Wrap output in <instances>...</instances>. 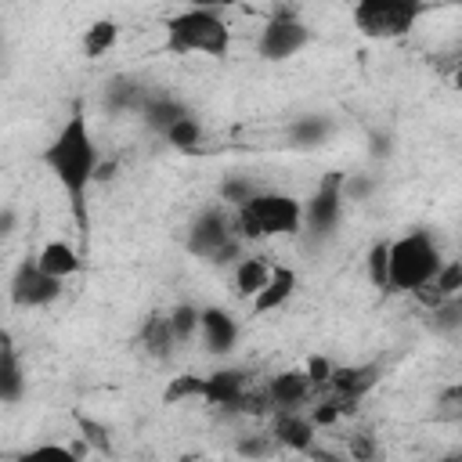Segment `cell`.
<instances>
[{"label": "cell", "mask_w": 462, "mask_h": 462, "mask_svg": "<svg viewBox=\"0 0 462 462\" xmlns=\"http://www.w3.org/2000/svg\"><path fill=\"white\" fill-rule=\"evenodd\" d=\"M43 166L61 184V191L69 199V213H72V227H76L79 249L87 253L90 249V188L101 177V152L94 144L87 112H83L79 101L72 105V112L65 116L61 130L43 148Z\"/></svg>", "instance_id": "1"}, {"label": "cell", "mask_w": 462, "mask_h": 462, "mask_svg": "<svg viewBox=\"0 0 462 462\" xmlns=\"http://www.w3.org/2000/svg\"><path fill=\"white\" fill-rule=\"evenodd\" d=\"M166 51L224 58L231 51V29L224 14L213 7H184L173 18H166Z\"/></svg>", "instance_id": "2"}, {"label": "cell", "mask_w": 462, "mask_h": 462, "mask_svg": "<svg viewBox=\"0 0 462 462\" xmlns=\"http://www.w3.org/2000/svg\"><path fill=\"white\" fill-rule=\"evenodd\" d=\"M235 227L242 238H278V235H296L303 227V202L282 191H256L249 202L235 209Z\"/></svg>", "instance_id": "3"}, {"label": "cell", "mask_w": 462, "mask_h": 462, "mask_svg": "<svg viewBox=\"0 0 462 462\" xmlns=\"http://www.w3.org/2000/svg\"><path fill=\"white\" fill-rule=\"evenodd\" d=\"M444 256L426 231H408L390 242V292H411L440 271Z\"/></svg>", "instance_id": "4"}, {"label": "cell", "mask_w": 462, "mask_h": 462, "mask_svg": "<svg viewBox=\"0 0 462 462\" xmlns=\"http://www.w3.org/2000/svg\"><path fill=\"white\" fill-rule=\"evenodd\" d=\"M235 213L227 217L224 206H209L202 209L191 227H188V253L209 263H227L231 256H238V235H235Z\"/></svg>", "instance_id": "5"}, {"label": "cell", "mask_w": 462, "mask_h": 462, "mask_svg": "<svg viewBox=\"0 0 462 462\" xmlns=\"http://www.w3.org/2000/svg\"><path fill=\"white\" fill-rule=\"evenodd\" d=\"M422 7L408 0H357L354 4V25L368 40H397L408 36L419 22Z\"/></svg>", "instance_id": "6"}, {"label": "cell", "mask_w": 462, "mask_h": 462, "mask_svg": "<svg viewBox=\"0 0 462 462\" xmlns=\"http://www.w3.org/2000/svg\"><path fill=\"white\" fill-rule=\"evenodd\" d=\"M343 180H346V173L328 170V173L318 180V188L310 191V199L303 202V227L310 231L314 242L332 238L336 227H339V220H343V206H346Z\"/></svg>", "instance_id": "7"}, {"label": "cell", "mask_w": 462, "mask_h": 462, "mask_svg": "<svg viewBox=\"0 0 462 462\" xmlns=\"http://www.w3.org/2000/svg\"><path fill=\"white\" fill-rule=\"evenodd\" d=\"M307 43H310L307 22H303L292 7H278V11L263 22V29H260V36H256V54H260L263 61H285V58L300 54Z\"/></svg>", "instance_id": "8"}, {"label": "cell", "mask_w": 462, "mask_h": 462, "mask_svg": "<svg viewBox=\"0 0 462 462\" xmlns=\"http://www.w3.org/2000/svg\"><path fill=\"white\" fill-rule=\"evenodd\" d=\"M61 289H65V278L47 274V271L40 267L36 256L22 260V263L14 267V274H11V282H7V296H11V303H14V307H25V310L54 303V300L61 296Z\"/></svg>", "instance_id": "9"}, {"label": "cell", "mask_w": 462, "mask_h": 462, "mask_svg": "<svg viewBox=\"0 0 462 462\" xmlns=\"http://www.w3.org/2000/svg\"><path fill=\"white\" fill-rule=\"evenodd\" d=\"M249 390V372L245 368H217L202 375V401L224 411H238L242 397Z\"/></svg>", "instance_id": "10"}, {"label": "cell", "mask_w": 462, "mask_h": 462, "mask_svg": "<svg viewBox=\"0 0 462 462\" xmlns=\"http://www.w3.org/2000/svg\"><path fill=\"white\" fill-rule=\"evenodd\" d=\"M199 332L209 354H231L238 343V325L224 307H202L199 310Z\"/></svg>", "instance_id": "11"}, {"label": "cell", "mask_w": 462, "mask_h": 462, "mask_svg": "<svg viewBox=\"0 0 462 462\" xmlns=\"http://www.w3.org/2000/svg\"><path fill=\"white\" fill-rule=\"evenodd\" d=\"M267 390H271V401H274V408H285V411H300V404L310 397L314 383H310L307 368H289V372H278V375L267 383Z\"/></svg>", "instance_id": "12"}, {"label": "cell", "mask_w": 462, "mask_h": 462, "mask_svg": "<svg viewBox=\"0 0 462 462\" xmlns=\"http://www.w3.org/2000/svg\"><path fill=\"white\" fill-rule=\"evenodd\" d=\"M141 350L155 361H166L173 350H177V336H173V325H170V314L166 310H155L141 321V336H137Z\"/></svg>", "instance_id": "13"}, {"label": "cell", "mask_w": 462, "mask_h": 462, "mask_svg": "<svg viewBox=\"0 0 462 462\" xmlns=\"http://www.w3.org/2000/svg\"><path fill=\"white\" fill-rule=\"evenodd\" d=\"M274 440L282 444V448H289V451H303V455H310L314 451V422L310 419H303L300 411H285V408H278V419H274Z\"/></svg>", "instance_id": "14"}, {"label": "cell", "mask_w": 462, "mask_h": 462, "mask_svg": "<svg viewBox=\"0 0 462 462\" xmlns=\"http://www.w3.org/2000/svg\"><path fill=\"white\" fill-rule=\"evenodd\" d=\"M22 393H25V372H22V361H18L11 332H4L0 336V401L4 404H18Z\"/></svg>", "instance_id": "15"}, {"label": "cell", "mask_w": 462, "mask_h": 462, "mask_svg": "<svg viewBox=\"0 0 462 462\" xmlns=\"http://www.w3.org/2000/svg\"><path fill=\"white\" fill-rule=\"evenodd\" d=\"M379 375H383L379 365H343V368L332 372L328 390H332L336 397H354V401H361V397L379 383Z\"/></svg>", "instance_id": "16"}, {"label": "cell", "mask_w": 462, "mask_h": 462, "mask_svg": "<svg viewBox=\"0 0 462 462\" xmlns=\"http://www.w3.org/2000/svg\"><path fill=\"white\" fill-rule=\"evenodd\" d=\"M36 260H40V267H43L47 274L72 278V274H79V271H83L87 253H83V249H76V245H69V242H61V238H54V242H43V249L36 253Z\"/></svg>", "instance_id": "17"}, {"label": "cell", "mask_w": 462, "mask_h": 462, "mask_svg": "<svg viewBox=\"0 0 462 462\" xmlns=\"http://www.w3.org/2000/svg\"><path fill=\"white\" fill-rule=\"evenodd\" d=\"M292 292H296V271L292 267H274L271 271V278H267V285L253 296V310L256 314H271V310H282L289 300H292Z\"/></svg>", "instance_id": "18"}, {"label": "cell", "mask_w": 462, "mask_h": 462, "mask_svg": "<svg viewBox=\"0 0 462 462\" xmlns=\"http://www.w3.org/2000/svg\"><path fill=\"white\" fill-rule=\"evenodd\" d=\"M155 90H148L141 79H134V76H116V79H108V87H105V108H116V112H141L144 108V101L152 97Z\"/></svg>", "instance_id": "19"}, {"label": "cell", "mask_w": 462, "mask_h": 462, "mask_svg": "<svg viewBox=\"0 0 462 462\" xmlns=\"http://www.w3.org/2000/svg\"><path fill=\"white\" fill-rule=\"evenodd\" d=\"M141 116H144V123H148L155 134H166V130H170L177 119L191 116V108H188L180 97H173V94H152V97L144 101Z\"/></svg>", "instance_id": "20"}, {"label": "cell", "mask_w": 462, "mask_h": 462, "mask_svg": "<svg viewBox=\"0 0 462 462\" xmlns=\"http://www.w3.org/2000/svg\"><path fill=\"white\" fill-rule=\"evenodd\" d=\"M336 123L328 116H300L289 123V141L292 148H321L332 137Z\"/></svg>", "instance_id": "21"}, {"label": "cell", "mask_w": 462, "mask_h": 462, "mask_svg": "<svg viewBox=\"0 0 462 462\" xmlns=\"http://www.w3.org/2000/svg\"><path fill=\"white\" fill-rule=\"evenodd\" d=\"M271 271H274V267H271L263 256H242V260L235 263V289H238V296L253 300V296L267 285Z\"/></svg>", "instance_id": "22"}, {"label": "cell", "mask_w": 462, "mask_h": 462, "mask_svg": "<svg viewBox=\"0 0 462 462\" xmlns=\"http://www.w3.org/2000/svg\"><path fill=\"white\" fill-rule=\"evenodd\" d=\"M426 328H430L433 336H455V332H462V292H455V296H448L444 303L430 307Z\"/></svg>", "instance_id": "23"}, {"label": "cell", "mask_w": 462, "mask_h": 462, "mask_svg": "<svg viewBox=\"0 0 462 462\" xmlns=\"http://www.w3.org/2000/svg\"><path fill=\"white\" fill-rule=\"evenodd\" d=\"M119 40V22L116 18H97L83 32V54L87 58H105Z\"/></svg>", "instance_id": "24"}, {"label": "cell", "mask_w": 462, "mask_h": 462, "mask_svg": "<svg viewBox=\"0 0 462 462\" xmlns=\"http://www.w3.org/2000/svg\"><path fill=\"white\" fill-rule=\"evenodd\" d=\"M365 274H368V282L375 289L390 292V242L379 238V242L368 245V253H365Z\"/></svg>", "instance_id": "25"}, {"label": "cell", "mask_w": 462, "mask_h": 462, "mask_svg": "<svg viewBox=\"0 0 462 462\" xmlns=\"http://www.w3.org/2000/svg\"><path fill=\"white\" fill-rule=\"evenodd\" d=\"M162 137H166V144H173L177 152H199V144H202V123H199L195 112H191V116L177 119Z\"/></svg>", "instance_id": "26"}, {"label": "cell", "mask_w": 462, "mask_h": 462, "mask_svg": "<svg viewBox=\"0 0 462 462\" xmlns=\"http://www.w3.org/2000/svg\"><path fill=\"white\" fill-rule=\"evenodd\" d=\"M184 401H202V375L199 372H180L166 383L162 404H184Z\"/></svg>", "instance_id": "27"}, {"label": "cell", "mask_w": 462, "mask_h": 462, "mask_svg": "<svg viewBox=\"0 0 462 462\" xmlns=\"http://www.w3.org/2000/svg\"><path fill=\"white\" fill-rule=\"evenodd\" d=\"M170 314V325H173V336H177V346L180 343H188L195 332H199V307H191V303H177L173 310H166Z\"/></svg>", "instance_id": "28"}, {"label": "cell", "mask_w": 462, "mask_h": 462, "mask_svg": "<svg viewBox=\"0 0 462 462\" xmlns=\"http://www.w3.org/2000/svg\"><path fill=\"white\" fill-rule=\"evenodd\" d=\"M76 426H79V437L87 440V451L94 448V451H101V455H112V440H108V430H105L101 422H94L90 415L76 411Z\"/></svg>", "instance_id": "29"}, {"label": "cell", "mask_w": 462, "mask_h": 462, "mask_svg": "<svg viewBox=\"0 0 462 462\" xmlns=\"http://www.w3.org/2000/svg\"><path fill=\"white\" fill-rule=\"evenodd\" d=\"M256 191H260V188H256L249 177H224V180H220V202H227L231 209H238L242 202H249Z\"/></svg>", "instance_id": "30"}, {"label": "cell", "mask_w": 462, "mask_h": 462, "mask_svg": "<svg viewBox=\"0 0 462 462\" xmlns=\"http://www.w3.org/2000/svg\"><path fill=\"white\" fill-rule=\"evenodd\" d=\"M433 285H437L444 296L462 292V260H444L440 271L433 274Z\"/></svg>", "instance_id": "31"}, {"label": "cell", "mask_w": 462, "mask_h": 462, "mask_svg": "<svg viewBox=\"0 0 462 462\" xmlns=\"http://www.w3.org/2000/svg\"><path fill=\"white\" fill-rule=\"evenodd\" d=\"M307 375H310V383H314V390H328V383H332V372H336V365L325 357V354H314V357H307Z\"/></svg>", "instance_id": "32"}, {"label": "cell", "mask_w": 462, "mask_h": 462, "mask_svg": "<svg viewBox=\"0 0 462 462\" xmlns=\"http://www.w3.org/2000/svg\"><path fill=\"white\" fill-rule=\"evenodd\" d=\"M343 191H346V202H365V199L375 191V184H372L368 177H361V173H346Z\"/></svg>", "instance_id": "33"}, {"label": "cell", "mask_w": 462, "mask_h": 462, "mask_svg": "<svg viewBox=\"0 0 462 462\" xmlns=\"http://www.w3.org/2000/svg\"><path fill=\"white\" fill-rule=\"evenodd\" d=\"M274 444H278L274 433H271V437H260V433H256V437H242V440H238V455H253V458H260V455H271Z\"/></svg>", "instance_id": "34"}, {"label": "cell", "mask_w": 462, "mask_h": 462, "mask_svg": "<svg viewBox=\"0 0 462 462\" xmlns=\"http://www.w3.org/2000/svg\"><path fill=\"white\" fill-rule=\"evenodd\" d=\"M339 419H343V411H339V401H336V397L321 401V404L310 411V422H314V426H332V422H339Z\"/></svg>", "instance_id": "35"}, {"label": "cell", "mask_w": 462, "mask_h": 462, "mask_svg": "<svg viewBox=\"0 0 462 462\" xmlns=\"http://www.w3.org/2000/svg\"><path fill=\"white\" fill-rule=\"evenodd\" d=\"M76 455H79V451H69V448H58V444H43V448H32L25 458H65V462H69V458H76Z\"/></svg>", "instance_id": "36"}, {"label": "cell", "mask_w": 462, "mask_h": 462, "mask_svg": "<svg viewBox=\"0 0 462 462\" xmlns=\"http://www.w3.org/2000/svg\"><path fill=\"white\" fill-rule=\"evenodd\" d=\"M346 451H350L354 458H372V455H375V444H368L365 437H357V433H354V437H350V444H346Z\"/></svg>", "instance_id": "37"}, {"label": "cell", "mask_w": 462, "mask_h": 462, "mask_svg": "<svg viewBox=\"0 0 462 462\" xmlns=\"http://www.w3.org/2000/svg\"><path fill=\"white\" fill-rule=\"evenodd\" d=\"M180 4H188V7H213V11H224V7H235V4H242V0H180Z\"/></svg>", "instance_id": "38"}, {"label": "cell", "mask_w": 462, "mask_h": 462, "mask_svg": "<svg viewBox=\"0 0 462 462\" xmlns=\"http://www.w3.org/2000/svg\"><path fill=\"white\" fill-rule=\"evenodd\" d=\"M11 231H14V209H11V206H4V213H0V235L7 238Z\"/></svg>", "instance_id": "39"}, {"label": "cell", "mask_w": 462, "mask_h": 462, "mask_svg": "<svg viewBox=\"0 0 462 462\" xmlns=\"http://www.w3.org/2000/svg\"><path fill=\"white\" fill-rule=\"evenodd\" d=\"M451 79H455V87L462 90V40H458V54H455V72H451Z\"/></svg>", "instance_id": "40"}, {"label": "cell", "mask_w": 462, "mask_h": 462, "mask_svg": "<svg viewBox=\"0 0 462 462\" xmlns=\"http://www.w3.org/2000/svg\"><path fill=\"white\" fill-rule=\"evenodd\" d=\"M386 152H390L386 137H375V134H372V155H386Z\"/></svg>", "instance_id": "41"}]
</instances>
